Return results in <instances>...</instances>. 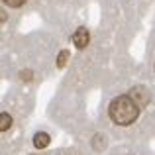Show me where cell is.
I'll return each instance as SVG.
<instances>
[{
  "label": "cell",
  "instance_id": "277c9868",
  "mask_svg": "<svg viewBox=\"0 0 155 155\" xmlns=\"http://www.w3.org/2000/svg\"><path fill=\"white\" fill-rule=\"evenodd\" d=\"M10 126H12V118H10V114L2 112V116H0V130H2V132H6Z\"/></svg>",
  "mask_w": 155,
  "mask_h": 155
},
{
  "label": "cell",
  "instance_id": "8992f818",
  "mask_svg": "<svg viewBox=\"0 0 155 155\" xmlns=\"http://www.w3.org/2000/svg\"><path fill=\"white\" fill-rule=\"evenodd\" d=\"M24 2H26V0H4V4L10 6V8H18V6H22Z\"/></svg>",
  "mask_w": 155,
  "mask_h": 155
},
{
  "label": "cell",
  "instance_id": "5b68a950",
  "mask_svg": "<svg viewBox=\"0 0 155 155\" xmlns=\"http://www.w3.org/2000/svg\"><path fill=\"white\" fill-rule=\"evenodd\" d=\"M67 59H69V51H61L59 53V59H57V65H59V67H63Z\"/></svg>",
  "mask_w": 155,
  "mask_h": 155
},
{
  "label": "cell",
  "instance_id": "3957f363",
  "mask_svg": "<svg viewBox=\"0 0 155 155\" xmlns=\"http://www.w3.org/2000/svg\"><path fill=\"white\" fill-rule=\"evenodd\" d=\"M34 145H35L38 149L47 147V145H49V136H47V134H43V132L35 134V137H34Z\"/></svg>",
  "mask_w": 155,
  "mask_h": 155
},
{
  "label": "cell",
  "instance_id": "6da1fadb",
  "mask_svg": "<svg viewBox=\"0 0 155 155\" xmlns=\"http://www.w3.org/2000/svg\"><path fill=\"white\" fill-rule=\"evenodd\" d=\"M108 116L116 126H130L140 116V104L134 100L132 94H120L110 102Z\"/></svg>",
  "mask_w": 155,
  "mask_h": 155
},
{
  "label": "cell",
  "instance_id": "7a4b0ae2",
  "mask_svg": "<svg viewBox=\"0 0 155 155\" xmlns=\"http://www.w3.org/2000/svg\"><path fill=\"white\" fill-rule=\"evenodd\" d=\"M73 43H75L79 49H83V47L88 45V30L87 28H79V30L73 34Z\"/></svg>",
  "mask_w": 155,
  "mask_h": 155
}]
</instances>
